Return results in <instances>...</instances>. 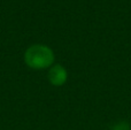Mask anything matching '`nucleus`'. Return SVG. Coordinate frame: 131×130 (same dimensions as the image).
Masks as SVG:
<instances>
[{"label": "nucleus", "instance_id": "nucleus-2", "mask_svg": "<svg viewBox=\"0 0 131 130\" xmlns=\"http://www.w3.org/2000/svg\"><path fill=\"white\" fill-rule=\"evenodd\" d=\"M47 80L53 86H62L68 81V71L61 63H54L48 68Z\"/></svg>", "mask_w": 131, "mask_h": 130}, {"label": "nucleus", "instance_id": "nucleus-1", "mask_svg": "<svg viewBox=\"0 0 131 130\" xmlns=\"http://www.w3.org/2000/svg\"><path fill=\"white\" fill-rule=\"evenodd\" d=\"M24 63L35 70L48 69L55 63L54 51L45 44H32L25 50Z\"/></svg>", "mask_w": 131, "mask_h": 130}]
</instances>
